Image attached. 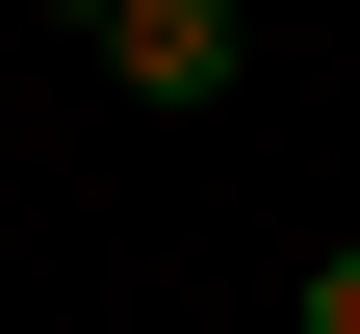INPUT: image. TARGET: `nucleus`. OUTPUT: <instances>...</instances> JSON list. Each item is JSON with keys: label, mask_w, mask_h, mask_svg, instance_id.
Instances as JSON below:
<instances>
[{"label": "nucleus", "mask_w": 360, "mask_h": 334, "mask_svg": "<svg viewBox=\"0 0 360 334\" xmlns=\"http://www.w3.org/2000/svg\"><path fill=\"white\" fill-rule=\"evenodd\" d=\"M129 103H232V0H77Z\"/></svg>", "instance_id": "obj_1"}, {"label": "nucleus", "mask_w": 360, "mask_h": 334, "mask_svg": "<svg viewBox=\"0 0 360 334\" xmlns=\"http://www.w3.org/2000/svg\"><path fill=\"white\" fill-rule=\"evenodd\" d=\"M283 334H360V231H335V257H309V309H283Z\"/></svg>", "instance_id": "obj_2"}]
</instances>
